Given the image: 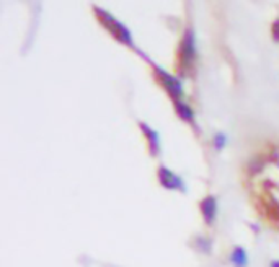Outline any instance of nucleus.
I'll use <instances>...</instances> for the list:
<instances>
[{"instance_id": "f257e3e1", "label": "nucleus", "mask_w": 279, "mask_h": 267, "mask_svg": "<svg viewBox=\"0 0 279 267\" xmlns=\"http://www.w3.org/2000/svg\"><path fill=\"white\" fill-rule=\"evenodd\" d=\"M234 261L238 262V265H245V254L242 249H237L234 254Z\"/></svg>"}]
</instances>
